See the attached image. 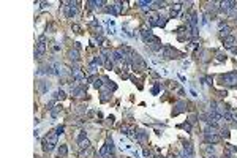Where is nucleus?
<instances>
[{
    "mask_svg": "<svg viewBox=\"0 0 237 158\" xmlns=\"http://www.w3.org/2000/svg\"><path fill=\"white\" fill-rule=\"evenodd\" d=\"M52 51H54V52H59V51H60V48H59V44H57V43H54V44H52Z\"/></svg>",
    "mask_w": 237,
    "mask_h": 158,
    "instance_id": "nucleus-25",
    "label": "nucleus"
},
{
    "mask_svg": "<svg viewBox=\"0 0 237 158\" xmlns=\"http://www.w3.org/2000/svg\"><path fill=\"white\" fill-rule=\"evenodd\" d=\"M76 5H79V2H68V7H63L65 10V16H67L68 19H73L76 14H78V7Z\"/></svg>",
    "mask_w": 237,
    "mask_h": 158,
    "instance_id": "nucleus-4",
    "label": "nucleus"
},
{
    "mask_svg": "<svg viewBox=\"0 0 237 158\" xmlns=\"http://www.w3.org/2000/svg\"><path fill=\"white\" fill-rule=\"evenodd\" d=\"M70 59H71V60H74V62H78V60H79V51L76 49V48L70 51Z\"/></svg>",
    "mask_w": 237,
    "mask_h": 158,
    "instance_id": "nucleus-16",
    "label": "nucleus"
},
{
    "mask_svg": "<svg viewBox=\"0 0 237 158\" xmlns=\"http://www.w3.org/2000/svg\"><path fill=\"white\" fill-rule=\"evenodd\" d=\"M182 127H184V128L186 130V131H191V125H190V123H184Z\"/></svg>",
    "mask_w": 237,
    "mask_h": 158,
    "instance_id": "nucleus-26",
    "label": "nucleus"
},
{
    "mask_svg": "<svg viewBox=\"0 0 237 158\" xmlns=\"http://www.w3.org/2000/svg\"><path fill=\"white\" fill-rule=\"evenodd\" d=\"M146 139H147V134H146L144 131H139V133H137V141H139V142H144Z\"/></svg>",
    "mask_w": 237,
    "mask_h": 158,
    "instance_id": "nucleus-20",
    "label": "nucleus"
},
{
    "mask_svg": "<svg viewBox=\"0 0 237 158\" xmlns=\"http://www.w3.org/2000/svg\"><path fill=\"white\" fill-rule=\"evenodd\" d=\"M57 155H59V158H65V157H67L68 155V147H67V145H65V144L60 145V147L57 149Z\"/></svg>",
    "mask_w": 237,
    "mask_h": 158,
    "instance_id": "nucleus-11",
    "label": "nucleus"
},
{
    "mask_svg": "<svg viewBox=\"0 0 237 158\" xmlns=\"http://www.w3.org/2000/svg\"><path fill=\"white\" fill-rule=\"evenodd\" d=\"M131 59H133V68H134V70H137V71H142V70H146V62L141 59V55H139V54L133 52V55H131Z\"/></svg>",
    "mask_w": 237,
    "mask_h": 158,
    "instance_id": "nucleus-5",
    "label": "nucleus"
},
{
    "mask_svg": "<svg viewBox=\"0 0 237 158\" xmlns=\"http://www.w3.org/2000/svg\"><path fill=\"white\" fill-rule=\"evenodd\" d=\"M175 108H177V109L174 111V116H177L179 112L185 111V108H186V103H185V101H180V103H177V104H175Z\"/></svg>",
    "mask_w": 237,
    "mask_h": 158,
    "instance_id": "nucleus-14",
    "label": "nucleus"
},
{
    "mask_svg": "<svg viewBox=\"0 0 237 158\" xmlns=\"http://www.w3.org/2000/svg\"><path fill=\"white\" fill-rule=\"evenodd\" d=\"M71 76H73V79H74V81H78V82H81V81H84V79H85L84 71H82L81 68H78V66L71 70Z\"/></svg>",
    "mask_w": 237,
    "mask_h": 158,
    "instance_id": "nucleus-7",
    "label": "nucleus"
},
{
    "mask_svg": "<svg viewBox=\"0 0 237 158\" xmlns=\"http://www.w3.org/2000/svg\"><path fill=\"white\" fill-rule=\"evenodd\" d=\"M57 138H59V134L56 131H49L41 141L43 150L45 152H52L54 149H56V145H57Z\"/></svg>",
    "mask_w": 237,
    "mask_h": 158,
    "instance_id": "nucleus-1",
    "label": "nucleus"
},
{
    "mask_svg": "<svg viewBox=\"0 0 237 158\" xmlns=\"http://www.w3.org/2000/svg\"><path fill=\"white\" fill-rule=\"evenodd\" d=\"M48 49V41H46V35H41L36 41V46H35V59H41L45 55Z\"/></svg>",
    "mask_w": 237,
    "mask_h": 158,
    "instance_id": "nucleus-2",
    "label": "nucleus"
},
{
    "mask_svg": "<svg viewBox=\"0 0 237 158\" xmlns=\"http://www.w3.org/2000/svg\"><path fill=\"white\" fill-rule=\"evenodd\" d=\"M220 82L223 86H228V87L237 86V71H231V73H226V75H221L220 76Z\"/></svg>",
    "mask_w": 237,
    "mask_h": 158,
    "instance_id": "nucleus-3",
    "label": "nucleus"
},
{
    "mask_svg": "<svg viewBox=\"0 0 237 158\" xmlns=\"http://www.w3.org/2000/svg\"><path fill=\"white\" fill-rule=\"evenodd\" d=\"M63 131H65V127H63V125L57 127V130H56V133L59 134V136H60V134H63Z\"/></svg>",
    "mask_w": 237,
    "mask_h": 158,
    "instance_id": "nucleus-21",
    "label": "nucleus"
},
{
    "mask_svg": "<svg viewBox=\"0 0 237 158\" xmlns=\"http://www.w3.org/2000/svg\"><path fill=\"white\" fill-rule=\"evenodd\" d=\"M161 55H163V59H174V55H177V51L171 46H164L161 49Z\"/></svg>",
    "mask_w": 237,
    "mask_h": 158,
    "instance_id": "nucleus-6",
    "label": "nucleus"
},
{
    "mask_svg": "<svg viewBox=\"0 0 237 158\" xmlns=\"http://www.w3.org/2000/svg\"><path fill=\"white\" fill-rule=\"evenodd\" d=\"M65 97H67V93H65L63 90H57V92L54 93V98H56V100H63Z\"/></svg>",
    "mask_w": 237,
    "mask_h": 158,
    "instance_id": "nucleus-18",
    "label": "nucleus"
},
{
    "mask_svg": "<svg viewBox=\"0 0 237 158\" xmlns=\"http://www.w3.org/2000/svg\"><path fill=\"white\" fill-rule=\"evenodd\" d=\"M204 136H206L207 142H212V144H217V142H220V139H221L218 133H204Z\"/></svg>",
    "mask_w": 237,
    "mask_h": 158,
    "instance_id": "nucleus-8",
    "label": "nucleus"
},
{
    "mask_svg": "<svg viewBox=\"0 0 237 158\" xmlns=\"http://www.w3.org/2000/svg\"><path fill=\"white\" fill-rule=\"evenodd\" d=\"M180 8H182V7H180V3H175L174 7L171 8V13H169V16H171V18H175V16L179 14V11H180Z\"/></svg>",
    "mask_w": 237,
    "mask_h": 158,
    "instance_id": "nucleus-13",
    "label": "nucleus"
},
{
    "mask_svg": "<svg viewBox=\"0 0 237 158\" xmlns=\"http://www.w3.org/2000/svg\"><path fill=\"white\" fill-rule=\"evenodd\" d=\"M90 147V141L89 139H82V141H79V150L82 152V150H85V149H89Z\"/></svg>",
    "mask_w": 237,
    "mask_h": 158,
    "instance_id": "nucleus-12",
    "label": "nucleus"
},
{
    "mask_svg": "<svg viewBox=\"0 0 237 158\" xmlns=\"http://www.w3.org/2000/svg\"><path fill=\"white\" fill-rule=\"evenodd\" d=\"M73 30H74L76 33H81V27H79L78 24H73Z\"/></svg>",
    "mask_w": 237,
    "mask_h": 158,
    "instance_id": "nucleus-23",
    "label": "nucleus"
},
{
    "mask_svg": "<svg viewBox=\"0 0 237 158\" xmlns=\"http://www.w3.org/2000/svg\"><path fill=\"white\" fill-rule=\"evenodd\" d=\"M221 134H223L226 139H228V138H229V130H228V128H226V130H221Z\"/></svg>",
    "mask_w": 237,
    "mask_h": 158,
    "instance_id": "nucleus-22",
    "label": "nucleus"
},
{
    "mask_svg": "<svg viewBox=\"0 0 237 158\" xmlns=\"http://www.w3.org/2000/svg\"><path fill=\"white\" fill-rule=\"evenodd\" d=\"M71 95H73V97L81 98V97H84V95H85V89L84 87H74V89H71Z\"/></svg>",
    "mask_w": 237,
    "mask_h": 158,
    "instance_id": "nucleus-9",
    "label": "nucleus"
},
{
    "mask_svg": "<svg viewBox=\"0 0 237 158\" xmlns=\"http://www.w3.org/2000/svg\"><path fill=\"white\" fill-rule=\"evenodd\" d=\"M48 89H49V84H48V82H45V81H40V92H41V93H45Z\"/></svg>",
    "mask_w": 237,
    "mask_h": 158,
    "instance_id": "nucleus-19",
    "label": "nucleus"
},
{
    "mask_svg": "<svg viewBox=\"0 0 237 158\" xmlns=\"http://www.w3.org/2000/svg\"><path fill=\"white\" fill-rule=\"evenodd\" d=\"M224 59H226V57H224L223 54H217V62H223Z\"/></svg>",
    "mask_w": 237,
    "mask_h": 158,
    "instance_id": "nucleus-24",
    "label": "nucleus"
},
{
    "mask_svg": "<svg viewBox=\"0 0 237 158\" xmlns=\"http://www.w3.org/2000/svg\"><path fill=\"white\" fill-rule=\"evenodd\" d=\"M60 111H62V106H60V104H56V106H54V108L51 109V116H52V117H57Z\"/></svg>",
    "mask_w": 237,
    "mask_h": 158,
    "instance_id": "nucleus-17",
    "label": "nucleus"
},
{
    "mask_svg": "<svg viewBox=\"0 0 237 158\" xmlns=\"http://www.w3.org/2000/svg\"><path fill=\"white\" fill-rule=\"evenodd\" d=\"M237 43V40H236V37H233V35H229L228 38H224V46L226 48H229V49H234V44Z\"/></svg>",
    "mask_w": 237,
    "mask_h": 158,
    "instance_id": "nucleus-10",
    "label": "nucleus"
},
{
    "mask_svg": "<svg viewBox=\"0 0 237 158\" xmlns=\"http://www.w3.org/2000/svg\"><path fill=\"white\" fill-rule=\"evenodd\" d=\"M229 33H231V27H228V25H224L221 30H220V37H221L223 40L224 38H228L229 37Z\"/></svg>",
    "mask_w": 237,
    "mask_h": 158,
    "instance_id": "nucleus-15",
    "label": "nucleus"
}]
</instances>
